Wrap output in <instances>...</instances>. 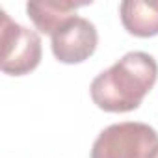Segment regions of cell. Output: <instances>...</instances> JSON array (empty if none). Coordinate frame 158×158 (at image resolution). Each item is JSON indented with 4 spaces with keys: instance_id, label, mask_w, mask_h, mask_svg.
<instances>
[{
    "instance_id": "6da1fadb",
    "label": "cell",
    "mask_w": 158,
    "mask_h": 158,
    "mask_svg": "<svg viewBox=\"0 0 158 158\" xmlns=\"http://www.w3.org/2000/svg\"><path fill=\"white\" fill-rule=\"evenodd\" d=\"M158 80V63L147 52H128L110 69L93 78L89 86L97 108L112 114H125L139 108L145 95Z\"/></svg>"
},
{
    "instance_id": "7a4b0ae2",
    "label": "cell",
    "mask_w": 158,
    "mask_h": 158,
    "mask_svg": "<svg viewBox=\"0 0 158 158\" xmlns=\"http://www.w3.org/2000/svg\"><path fill=\"white\" fill-rule=\"evenodd\" d=\"M158 132L138 121L106 127L91 147V158H156Z\"/></svg>"
},
{
    "instance_id": "3957f363",
    "label": "cell",
    "mask_w": 158,
    "mask_h": 158,
    "mask_svg": "<svg viewBox=\"0 0 158 158\" xmlns=\"http://www.w3.org/2000/svg\"><path fill=\"white\" fill-rule=\"evenodd\" d=\"M0 21L2 71L10 76H24L32 73L39 65L43 54L39 34L19 23H13L4 10H0Z\"/></svg>"
},
{
    "instance_id": "277c9868",
    "label": "cell",
    "mask_w": 158,
    "mask_h": 158,
    "mask_svg": "<svg viewBox=\"0 0 158 158\" xmlns=\"http://www.w3.org/2000/svg\"><path fill=\"white\" fill-rule=\"evenodd\" d=\"M97 43H99V34L95 24L84 17H73L60 30L54 32L50 47L58 61L74 65L93 56Z\"/></svg>"
},
{
    "instance_id": "5b68a950",
    "label": "cell",
    "mask_w": 158,
    "mask_h": 158,
    "mask_svg": "<svg viewBox=\"0 0 158 158\" xmlns=\"http://www.w3.org/2000/svg\"><path fill=\"white\" fill-rule=\"evenodd\" d=\"M91 2H67V0H45V2H28L26 13L32 19L34 26L41 34L54 35L69 19L74 17V11Z\"/></svg>"
},
{
    "instance_id": "8992f818",
    "label": "cell",
    "mask_w": 158,
    "mask_h": 158,
    "mask_svg": "<svg viewBox=\"0 0 158 158\" xmlns=\"http://www.w3.org/2000/svg\"><path fill=\"white\" fill-rule=\"evenodd\" d=\"M119 15L125 30L136 37L158 35V0L141 2V0H127L119 6Z\"/></svg>"
},
{
    "instance_id": "52a82bcc",
    "label": "cell",
    "mask_w": 158,
    "mask_h": 158,
    "mask_svg": "<svg viewBox=\"0 0 158 158\" xmlns=\"http://www.w3.org/2000/svg\"><path fill=\"white\" fill-rule=\"evenodd\" d=\"M156 158H158V156H156Z\"/></svg>"
}]
</instances>
